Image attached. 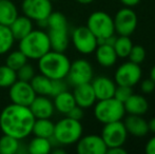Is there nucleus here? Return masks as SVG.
Segmentation results:
<instances>
[{"label":"nucleus","instance_id":"f257e3e1","mask_svg":"<svg viewBox=\"0 0 155 154\" xmlns=\"http://www.w3.org/2000/svg\"><path fill=\"white\" fill-rule=\"evenodd\" d=\"M35 119L29 107L11 103L0 113V129L3 134L25 139L32 134Z\"/></svg>","mask_w":155,"mask_h":154},{"label":"nucleus","instance_id":"f03ea898","mask_svg":"<svg viewBox=\"0 0 155 154\" xmlns=\"http://www.w3.org/2000/svg\"><path fill=\"white\" fill-rule=\"evenodd\" d=\"M71 64L64 52L49 51L47 54L38 59V70L40 74L45 75L52 80L64 79L68 75Z\"/></svg>","mask_w":155,"mask_h":154},{"label":"nucleus","instance_id":"7ed1b4c3","mask_svg":"<svg viewBox=\"0 0 155 154\" xmlns=\"http://www.w3.org/2000/svg\"><path fill=\"white\" fill-rule=\"evenodd\" d=\"M48 35L51 50L64 52L69 47V23L67 17L60 12H52L47 19Z\"/></svg>","mask_w":155,"mask_h":154},{"label":"nucleus","instance_id":"20e7f679","mask_svg":"<svg viewBox=\"0 0 155 154\" xmlns=\"http://www.w3.org/2000/svg\"><path fill=\"white\" fill-rule=\"evenodd\" d=\"M18 49L27 56L28 59L38 60L51 51L49 35L42 30H33L25 37L19 40Z\"/></svg>","mask_w":155,"mask_h":154},{"label":"nucleus","instance_id":"39448f33","mask_svg":"<svg viewBox=\"0 0 155 154\" xmlns=\"http://www.w3.org/2000/svg\"><path fill=\"white\" fill-rule=\"evenodd\" d=\"M84 128L80 120H76L67 116L55 123L53 137L58 145L69 146L76 144L82 136Z\"/></svg>","mask_w":155,"mask_h":154},{"label":"nucleus","instance_id":"423d86ee","mask_svg":"<svg viewBox=\"0 0 155 154\" xmlns=\"http://www.w3.org/2000/svg\"><path fill=\"white\" fill-rule=\"evenodd\" d=\"M126 110L124 103L114 97L98 100L94 106V116L99 123L104 125L121 120Z\"/></svg>","mask_w":155,"mask_h":154},{"label":"nucleus","instance_id":"0eeeda50","mask_svg":"<svg viewBox=\"0 0 155 154\" xmlns=\"http://www.w3.org/2000/svg\"><path fill=\"white\" fill-rule=\"evenodd\" d=\"M87 27L97 39L107 38L115 34L113 18L104 11H96L89 16Z\"/></svg>","mask_w":155,"mask_h":154},{"label":"nucleus","instance_id":"6e6552de","mask_svg":"<svg viewBox=\"0 0 155 154\" xmlns=\"http://www.w3.org/2000/svg\"><path fill=\"white\" fill-rule=\"evenodd\" d=\"M21 11L33 22H40L48 19L53 12V4L50 0H22Z\"/></svg>","mask_w":155,"mask_h":154},{"label":"nucleus","instance_id":"1a4fd4ad","mask_svg":"<svg viewBox=\"0 0 155 154\" xmlns=\"http://www.w3.org/2000/svg\"><path fill=\"white\" fill-rule=\"evenodd\" d=\"M71 39L74 48L84 55L94 53L97 48V38L87 25H80L75 28L72 32Z\"/></svg>","mask_w":155,"mask_h":154},{"label":"nucleus","instance_id":"9d476101","mask_svg":"<svg viewBox=\"0 0 155 154\" xmlns=\"http://www.w3.org/2000/svg\"><path fill=\"white\" fill-rule=\"evenodd\" d=\"M108 148L124 146L128 138V132L121 120L104 123L101 135Z\"/></svg>","mask_w":155,"mask_h":154},{"label":"nucleus","instance_id":"9b49d317","mask_svg":"<svg viewBox=\"0 0 155 154\" xmlns=\"http://www.w3.org/2000/svg\"><path fill=\"white\" fill-rule=\"evenodd\" d=\"M93 68L92 64L84 58L74 60L70 64V69L68 75L65 78H68L69 82L72 86H78L81 84L91 82L93 79Z\"/></svg>","mask_w":155,"mask_h":154},{"label":"nucleus","instance_id":"f8f14e48","mask_svg":"<svg viewBox=\"0 0 155 154\" xmlns=\"http://www.w3.org/2000/svg\"><path fill=\"white\" fill-rule=\"evenodd\" d=\"M115 32L119 36H130L137 28V15L131 8H123L113 18Z\"/></svg>","mask_w":155,"mask_h":154},{"label":"nucleus","instance_id":"ddd939ff","mask_svg":"<svg viewBox=\"0 0 155 154\" xmlns=\"http://www.w3.org/2000/svg\"><path fill=\"white\" fill-rule=\"evenodd\" d=\"M8 96L12 103L29 107L36 97V93L29 81L17 79L8 88Z\"/></svg>","mask_w":155,"mask_h":154},{"label":"nucleus","instance_id":"4468645a","mask_svg":"<svg viewBox=\"0 0 155 154\" xmlns=\"http://www.w3.org/2000/svg\"><path fill=\"white\" fill-rule=\"evenodd\" d=\"M141 75L143 72L139 64H134L132 61L124 62L115 71V84L118 86L134 87L139 82Z\"/></svg>","mask_w":155,"mask_h":154},{"label":"nucleus","instance_id":"2eb2a0df","mask_svg":"<svg viewBox=\"0 0 155 154\" xmlns=\"http://www.w3.org/2000/svg\"><path fill=\"white\" fill-rule=\"evenodd\" d=\"M76 144V151L78 154H106L108 149L102 137L97 134L81 136Z\"/></svg>","mask_w":155,"mask_h":154},{"label":"nucleus","instance_id":"dca6fc26","mask_svg":"<svg viewBox=\"0 0 155 154\" xmlns=\"http://www.w3.org/2000/svg\"><path fill=\"white\" fill-rule=\"evenodd\" d=\"M73 96L76 105L79 106L82 109H88V108L92 107L97 100L91 82L81 84L74 87Z\"/></svg>","mask_w":155,"mask_h":154},{"label":"nucleus","instance_id":"f3484780","mask_svg":"<svg viewBox=\"0 0 155 154\" xmlns=\"http://www.w3.org/2000/svg\"><path fill=\"white\" fill-rule=\"evenodd\" d=\"M29 108L35 118H51L55 111L53 101L45 95H36Z\"/></svg>","mask_w":155,"mask_h":154},{"label":"nucleus","instance_id":"a211bd4d","mask_svg":"<svg viewBox=\"0 0 155 154\" xmlns=\"http://www.w3.org/2000/svg\"><path fill=\"white\" fill-rule=\"evenodd\" d=\"M91 84L97 100L111 98L114 96L116 84L107 76H98L91 80Z\"/></svg>","mask_w":155,"mask_h":154},{"label":"nucleus","instance_id":"6ab92c4d","mask_svg":"<svg viewBox=\"0 0 155 154\" xmlns=\"http://www.w3.org/2000/svg\"><path fill=\"white\" fill-rule=\"evenodd\" d=\"M124 125L127 129L128 134L135 137H143L149 133L148 121L141 115H130L124 121Z\"/></svg>","mask_w":155,"mask_h":154},{"label":"nucleus","instance_id":"aec40b11","mask_svg":"<svg viewBox=\"0 0 155 154\" xmlns=\"http://www.w3.org/2000/svg\"><path fill=\"white\" fill-rule=\"evenodd\" d=\"M126 113L130 115H145L149 109L148 100L138 94H132L124 103Z\"/></svg>","mask_w":155,"mask_h":154},{"label":"nucleus","instance_id":"412c9836","mask_svg":"<svg viewBox=\"0 0 155 154\" xmlns=\"http://www.w3.org/2000/svg\"><path fill=\"white\" fill-rule=\"evenodd\" d=\"M8 28L12 32L15 41H19L34 30L33 29V21L25 15L17 17Z\"/></svg>","mask_w":155,"mask_h":154},{"label":"nucleus","instance_id":"4be33fe9","mask_svg":"<svg viewBox=\"0 0 155 154\" xmlns=\"http://www.w3.org/2000/svg\"><path fill=\"white\" fill-rule=\"evenodd\" d=\"M94 52H95L96 60L98 61V64L104 68H110L114 66L118 58L113 45L110 44H98Z\"/></svg>","mask_w":155,"mask_h":154},{"label":"nucleus","instance_id":"5701e85b","mask_svg":"<svg viewBox=\"0 0 155 154\" xmlns=\"http://www.w3.org/2000/svg\"><path fill=\"white\" fill-rule=\"evenodd\" d=\"M19 16L16 4L11 0H0V25L10 27Z\"/></svg>","mask_w":155,"mask_h":154},{"label":"nucleus","instance_id":"b1692460","mask_svg":"<svg viewBox=\"0 0 155 154\" xmlns=\"http://www.w3.org/2000/svg\"><path fill=\"white\" fill-rule=\"evenodd\" d=\"M53 103L55 110H57L59 113L64 114V115H67L70 112V110L76 106L73 93L69 92L68 90L63 91V92L57 94L56 96H54Z\"/></svg>","mask_w":155,"mask_h":154},{"label":"nucleus","instance_id":"393cba45","mask_svg":"<svg viewBox=\"0 0 155 154\" xmlns=\"http://www.w3.org/2000/svg\"><path fill=\"white\" fill-rule=\"evenodd\" d=\"M55 123L50 118H36L33 126L32 134L38 137L52 138L54 134Z\"/></svg>","mask_w":155,"mask_h":154},{"label":"nucleus","instance_id":"a878e982","mask_svg":"<svg viewBox=\"0 0 155 154\" xmlns=\"http://www.w3.org/2000/svg\"><path fill=\"white\" fill-rule=\"evenodd\" d=\"M33 90L35 91L36 95H45L51 96L52 93V79L48 78L42 74L35 75L30 81Z\"/></svg>","mask_w":155,"mask_h":154},{"label":"nucleus","instance_id":"bb28decb","mask_svg":"<svg viewBox=\"0 0 155 154\" xmlns=\"http://www.w3.org/2000/svg\"><path fill=\"white\" fill-rule=\"evenodd\" d=\"M52 151L51 138L35 136L28 145V152L30 154H48Z\"/></svg>","mask_w":155,"mask_h":154},{"label":"nucleus","instance_id":"cd10ccee","mask_svg":"<svg viewBox=\"0 0 155 154\" xmlns=\"http://www.w3.org/2000/svg\"><path fill=\"white\" fill-rule=\"evenodd\" d=\"M20 148V140L13 136L3 135L0 137V154H16Z\"/></svg>","mask_w":155,"mask_h":154},{"label":"nucleus","instance_id":"c85d7f7f","mask_svg":"<svg viewBox=\"0 0 155 154\" xmlns=\"http://www.w3.org/2000/svg\"><path fill=\"white\" fill-rule=\"evenodd\" d=\"M15 39L10 28L0 25V55L8 53L14 45Z\"/></svg>","mask_w":155,"mask_h":154},{"label":"nucleus","instance_id":"c756f323","mask_svg":"<svg viewBox=\"0 0 155 154\" xmlns=\"http://www.w3.org/2000/svg\"><path fill=\"white\" fill-rule=\"evenodd\" d=\"M133 47V42L131 40L130 36H119L116 37V40L114 42L115 53L117 57L119 58H127L130 54V51Z\"/></svg>","mask_w":155,"mask_h":154},{"label":"nucleus","instance_id":"7c9ffc66","mask_svg":"<svg viewBox=\"0 0 155 154\" xmlns=\"http://www.w3.org/2000/svg\"><path fill=\"white\" fill-rule=\"evenodd\" d=\"M28 58L20 50H16V51H12L8 54L5 59V64L13 69L14 71H17L28 62Z\"/></svg>","mask_w":155,"mask_h":154},{"label":"nucleus","instance_id":"2f4dec72","mask_svg":"<svg viewBox=\"0 0 155 154\" xmlns=\"http://www.w3.org/2000/svg\"><path fill=\"white\" fill-rule=\"evenodd\" d=\"M17 80V73L6 64L0 66V88H10Z\"/></svg>","mask_w":155,"mask_h":154},{"label":"nucleus","instance_id":"473e14b6","mask_svg":"<svg viewBox=\"0 0 155 154\" xmlns=\"http://www.w3.org/2000/svg\"><path fill=\"white\" fill-rule=\"evenodd\" d=\"M16 73H17V79L23 80V81H29V82L36 75L34 67L32 64H28V62L25 64H23L19 70H17Z\"/></svg>","mask_w":155,"mask_h":154},{"label":"nucleus","instance_id":"72a5a7b5","mask_svg":"<svg viewBox=\"0 0 155 154\" xmlns=\"http://www.w3.org/2000/svg\"><path fill=\"white\" fill-rule=\"evenodd\" d=\"M129 59L134 64H140L146 58V50L141 45H133L129 54Z\"/></svg>","mask_w":155,"mask_h":154},{"label":"nucleus","instance_id":"f704fd0d","mask_svg":"<svg viewBox=\"0 0 155 154\" xmlns=\"http://www.w3.org/2000/svg\"><path fill=\"white\" fill-rule=\"evenodd\" d=\"M133 94V90L132 87H128V86H118L116 84V88H115V92H114V98H116L117 100L124 103L131 95Z\"/></svg>","mask_w":155,"mask_h":154},{"label":"nucleus","instance_id":"c9c22d12","mask_svg":"<svg viewBox=\"0 0 155 154\" xmlns=\"http://www.w3.org/2000/svg\"><path fill=\"white\" fill-rule=\"evenodd\" d=\"M68 90L67 89V84L63 81V79H55L52 80V93L51 97L56 96L57 94L63 92V91Z\"/></svg>","mask_w":155,"mask_h":154},{"label":"nucleus","instance_id":"e433bc0d","mask_svg":"<svg viewBox=\"0 0 155 154\" xmlns=\"http://www.w3.org/2000/svg\"><path fill=\"white\" fill-rule=\"evenodd\" d=\"M67 116L71 117L73 119H76V120H81L82 117H84V109L76 105L75 107L70 110V112L67 114Z\"/></svg>","mask_w":155,"mask_h":154},{"label":"nucleus","instance_id":"4c0bfd02","mask_svg":"<svg viewBox=\"0 0 155 154\" xmlns=\"http://www.w3.org/2000/svg\"><path fill=\"white\" fill-rule=\"evenodd\" d=\"M140 89L143 93L150 94V93H152L155 90V82L151 78L143 80V82H141V84H140Z\"/></svg>","mask_w":155,"mask_h":154},{"label":"nucleus","instance_id":"58836bf2","mask_svg":"<svg viewBox=\"0 0 155 154\" xmlns=\"http://www.w3.org/2000/svg\"><path fill=\"white\" fill-rule=\"evenodd\" d=\"M145 151L147 154H155V135L148 140L145 147Z\"/></svg>","mask_w":155,"mask_h":154},{"label":"nucleus","instance_id":"ea45409f","mask_svg":"<svg viewBox=\"0 0 155 154\" xmlns=\"http://www.w3.org/2000/svg\"><path fill=\"white\" fill-rule=\"evenodd\" d=\"M107 153L108 154H126L127 150L124 149L123 146L120 147H113V148L107 149Z\"/></svg>","mask_w":155,"mask_h":154},{"label":"nucleus","instance_id":"a19ab883","mask_svg":"<svg viewBox=\"0 0 155 154\" xmlns=\"http://www.w3.org/2000/svg\"><path fill=\"white\" fill-rule=\"evenodd\" d=\"M121 3L127 8H133V6L137 5L140 2V0H119Z\"/></svg>","mask_w":155,"mask_h":154},{"label":"nucleus","instance_id":"79ce46f5","mask_svg":"<svg viewBox=\"0 0 155 154\" xmlns=\"http://www.w3.org/2000/svg\"><path fill=\"white\" fill-rule=\"evenodd\" d=\"M148 127H149V131L155 134V117L150 119L148 123Z\"/></svg>","mask_w":155,"mask_h":154},{"label":"nucleus","instance_id":"37998d69","mask_svg":"<svg viewBox=\"0 0 155 154\" xmlns=\"http://www.w3.org/2000/svg\"><path fill=\"white\" fill-rule=\"evenodd\" d=\"M150 78L155 82V64L153 66V68L151 69V71H150Z\"/></svg>","mask_w":155,"mask_h":154},{"label":"nucleus","instance_id":"c03bdc74","mask_svg":"<svg viewBox=\"0 0 155 154\" xmlns=\"http://www.w3.org/2000/svg\"><path fill=\"white\" fill-rule=\"evenodd\" d=\"M76 1L80 4H90V3H92L94 0H76Z\"/></svg>","mask_w":155,"mask_h":154},{"label":"nucleus","instance_id":"a18cd8bd","mask_svg":"<svg viewBox=\"0 0 155 154\" xmlns=\"http://www.w3.org/2000/svg\"><path fill=\"white\" fill-rule=\"evenodd\" d=\"M52 152L55 154H63V153H65V151L62 150V149H55V150H52Z\"/></svg>","mask_w":155,"mask_h":154},{"label":"nucleus","instance_id":"49530a36","mask_svg":"<svg viewBox=\"0 0 155 154\" xmlns=\"http://www.w3.org/2000/svg\"><path fill=\"white\" fill-rule=\"evenodd\" d=\"M50 1H52V2H53V1H57V0H50Z\"/></svg>","mask_w":155,"mask_h":154}]
</instances>
